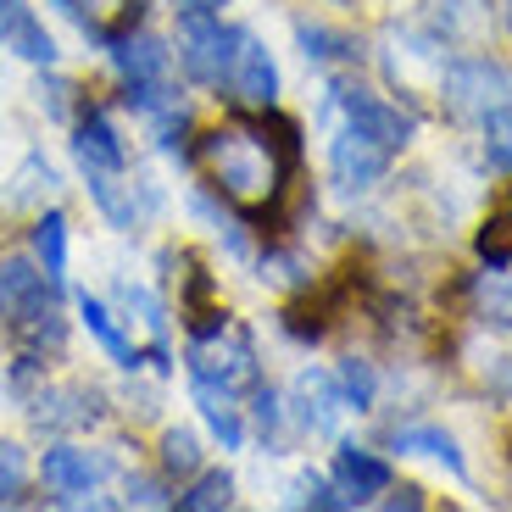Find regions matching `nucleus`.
Returning <instances> with one entry per match:
<instances>
[{"label": "nucleus", "mask_w": 512, "mask_h": 512, "mask_svg": "<svg viewBox=\"0 0 512 512\" xmlns=\"http://www.w3.org/2000/svg\"><path fill=\"white\" fill-rule=\"evenodd\" d=\"M206 184L234 201L240 212H268L295 167V128L290 123H223L201 140Z\"/></svg>", "instance_id": "1"}, {"label": "nucleus", "mask_w": 512, "mask_h": 512, "mask_svg": "<svg viewBox=\"0 0 512 512\" xmlns=\"http://www.w3.org/2000/svg\"><path fill=\"white\" fill-rule=\"evenodd\" d=\"M440 95H446L451 117H468V123H485L490 112L512 101V73L490 56H457L440 78Z\"/></svg>", "instance_id": "2"}, {"label": "nucleus", "mask_w": 512, "mask_h": 512, "mask_svg": "<svg viewBox=\"0 0 512 512\" xmlns=\"http://www.w3.org/2000/svg\"><path fill=\"white\" fill-rule=\"evenodd\" d=\"M234 45H240V34L223 28L218 17H184L179 28V62L195 84H229Z\"/></svg>", "instance_id": "3"}, {"label": "nucleus", "mask_w": 512, "mask_h": 512, "mask_svg": "<svg viewBox=\"0 0 512 512\" xmlns=\"http://www.w3.org/2000/svg\"><path fill=\"white\" fill-rule=\"evenodd\" d=\"M190 368H195V379H206V384H223V390H251V384H256V351H251V340H245V334L212 329V334H201V340H195Z\"/></svg>", "instance_id": "4"}, {"label": "nucleus", "mask_w": 512, "mask_h": 512, "mask_svg": "<svg viewBox=\"0 0 512 512\" xmlns=\"http://www.w3.org/2000/svg\"><path fill=\"white\" fill-rule=\"evenodd\" d=\"M340 112H346V128H357V134H368L373 145H384V151H401V145L412 140V112H401V106H390L384 95L373 90H340Z\"/></svg>", "instance_id": "5"}, {"label": "nucleus", "mask_w": 512, "mask_h": 512, "mask_svg": "<svg viewBox=\"0 0 512 512\" xmlns=\"http://www.w3.org/2000/svg\"><path fill=\"white\" fill-rule=\"evenodd\" d=\"M112 62L128 84V101H140L145 90H162L167 84V45L156 34H123L112 45Z\"/></svg>", "instance_id": "6"}, {"label": "nucleus", "mask_w": 512, "mask_h": 512, "mask_svg": "<svg viewBox=\"0 0 512 512\" xmlns=\"http://www.w3.org/2000/svg\"><path fill=\"white\" fill-rule=\"evenodd\" d=\"M229 90L240 95L245 106H273V95H279V67H273L268 45L251 34H240V45H234V67H229Z\"/></svg>", "instance_id": "7"}, {"label": "nucleus", "mask_w": 512, "mask_h": 512, "mask_svg": "<svg viewBox=\"0 0 512 512\" xmlns=\"http://www.w3.org/2000/svg\"><path fill=\"white\" fill-rule=\"evenodd\" d=\"M329 162H334V179L346 184V190H368V184L384 179L390 151H384V145H373L368 134H357V128H340V134H334Z\"/></svg>", "instance_id": "8"}, {"label": "nucleus", "mask_w": 512, "mask_h": 512, "mask_svg": "<svg viewBox=\"0 0 512 512\" xmlns=\"http://www.w3.org/2000/svg\"><path fill=\"white\" fill-rule=\"evenodd\" d=\"M290 407H295V418H301V429H312V435H329L334 418H340V407H346V396H340V384H334L329 373L307 368V373H295Z\"/></svg>", "instance_id": "9"}, {"label": "nucleus", "mask_w": 512, "mask_h": 512, "mask_svg": "<svg viewBox=\"0 0 512 512\" xmlns=\"http://www.w3.org/2000/svg\"><path fill=\"white\" fill-rule=\"evenodd\" d=\"M0 39H6L23 62H34V67H51L56 62V39L34 23V12H28L23 0H0Z\"/></svg>", "instance_id": "10"}, {"label": "nucleus", "mask_w": 512, "mask_h": 512, "mask_svg": "<svg viewBox=\"0 0 512 512\" xmlns=\"http://www.w3.org/2000/svg\"><path fill=\"white\" fill-rule=\"evenodd\" d=\"M39 307H45V273H34V262H23V256L0 262V318L23 323Z\"/></svg>", "instance_id": "11"}, {"label": "nucleus", "mask_w": 512, "mask_h": 512, "mask_svg": "<svg viewBox=\"0 0 512 512\" xmlns=\"http://www.w3.org/2000/svg\"><path fill=\"white\" fill-rule=\"evenodd\" d=\"M334 479H340V490H346L351 501H368V496H379V490H390V468L362 446L334 451Z\"/></svg>", "instance_id": "12"}, {"label": "nucleus", "mask_w": 512, "mask_h": 512, "mask_svg": "<svg viewBox=\"0 0 512 512\" xmlns=\"http://www.w3.org/2000/svg\"><path fill=\"white\" fill-rule=\"evenodd\" d=\"M73 156L84 173H117L123 167V140H117V128L106 117H90V123H78L73 134Z\"/></svg>", "instance_id": "13"}, {"label": "nucleus", "mask_w": 512, "mask_h": 512, "mask_svg": "<svg viewBox=\"0 0 512 512\" xmlns=\"http://www.w3.org/2000/svg\"><path fill=\"white\" fill-rule=\"evenodd\" d=\"M195 401H201V418L212 423V435L223 440V451H240V440H245V423H240V407H234V390H223V384H206V379H195Z\"/></svg>", "instance_id": "14"}, {"label": "nucleus", "mask_w": 512, "mask_h": 512, "mask_svg": "<svg viewBox=\"0 0 512 512\" xmlns=\"http://www.w3.org/2000/svg\"><path fill=\"white\" fill-rule=\"evenodd\" d=\"M95 457L90 451H78V446H56V451H45V485L51 490H62V496H84V490L95 485Z\"/></svg>", "instance_id": "15"}, {"label": "nucleus", "mask_w": 512, "mask_h": 512, "mask_svg": "<svg viewBox=\"0 0 512 512\" xmlns=\"http://www.w3.org/2000/svg\"><path fill=\"white\" fill-rule=\"evenodd\" d=\"M396 451H418V457H435L446 462L457 479H468V462H462L457 440L446 435V429H435V423H412V429H396Z\"/></svg>", "instance_id": "16"}, {"label": "nucleus", "mask_w": 512, "mask_h": 512, "mask_svg": "<svg viewBox=\"0 0 512 512\" xmlns=\"http://www.w3.org/2000/svg\"><path fill=\"white\" fill-rule=\"evenodd\" d=\"M295 39H301V51H307V62H323V67H346L362 56V45L351 34H334V28L323 23H295Z\"/></svg>", "instance_id": "17"}, {"label": "nucleus", "mask_w": 512, "mask_h": 512, "mask_svg": "<svg viewBox=\"0 0 512 512\" xmlns=\"http://www.w3.org/2000/svg\"><path fill=\"white\" fill-rule=\"evenodd\" d=\"M56 190V173L45 156H28L23 167L12 173V190H6V206H39V201H51Z\"/></svg>", "instance_id": "18"}, {"label": "nucleus", "mask_w": 512, "mask_h": 512, "mask_svg": "<svg viewBox=\"0 0 512 512\" xmlns=\"http://www.w3.org/2000/svg\"><path fill=\"white\" fill-rule=\"evenodd\" d=\"M34 251H39V262H45V279H62L67 273V218L62 212H45V218L34 223Z\"/></svg>", "instance_id": "19"}, {"label": "nucleus", "mask_w": 512, "mask_h": 512, "mask_svg": "<svg viewBox=\"0 0 512 512\" xmlns=\"http://www.w3.org/2000/svg\"><path fill=\"white\" fill-rule=\"evenodd\" d=\"M90 190H95V201H101V212L117 223V229H134L140 223V201H134V184H117V173H90Z\"/></svg>", "instance_id": "20"}, {"label": "nucleus", "mask_w": 512, "mask_h": 512, "mask_svg": "<svg viewBox=\"0 0 512 512\" xmlns=\"http://www.w3.org/2000/svg\"><path fill=\"white\" fill-rule=\"evenodd\" d=\"M78 312H84V323H90V334L101 340L106 351H112L117 362H123V368H134V362H140V357H134V346H128V334L112 323V312H106L101 301H90V295H84V301H78Z\"/></svg>", "instance_id": "21"}, {"label": "nucleus", "mask_w": 512, "mask_h": 512, "mask_svg": "<svg viewBox=\"0 0 512 512\" xmlns=\"http://www.w3.org/2000/svg\"><path fill=\"white\" fill-rule=\"evenodd\" d=\"M479 307H485L490 323H512V273H501L490 262V273L479 279Z\"/></svg>", "instance_id": "22"}, {"label": "nucleus", "mask_w": 512, "mask_h": 512, "mask_svg": "<svg viewBox=\"0 0 512 512\" xmlns=\"http://www.w3.org/2000/svg\"><path fill=\"white\" fill-rule=\"evenodd\" d=\"M229 501H234V479L229 474H201L190 496H179V507L184 512H218V507H229Z\"/></svg>", "instance_id": "23"}, {"label": "nucleus", "mask_w": 512, "mask_h": 512, "mask_svg": "<svg viewBox=\"0 0 512 512\" xmlns=\"http://www.w3.org/2000/svg\"><path fill=\"white\" fill-rule=\"evenodd\" d=\"M162 468H167V474H184V479H190L195 468H201V440H195L190 429H167V440H162Z\"/></svg>", "instance_id": "24"}, {"label": "nucleus", "mask_w": 512, "mask_h": 512, "mask_svg": "<svg viewBox=\"0 0 512 512\" xmlns=\"http://www.w3.org/2000/svg\"><path fill=\"white\" fill-rule=\"evenodd\" d=\"M485 162L501 167V173H512V112L507 106L485 117Z\"/></svg>", "instance_id": "25"}, {"label": "nucleus", "mask_w": 512, "mask_h": 512, "mask_svg": "<svg viewBox=\"0 0 512 512\" xmlns=\"http://www.w3.org/2000/svg\"><path fill=\"white\" fill-rule=\"evenodd\" d=\"M340 396H346V407H357V412L373 407V368L362 357L340 362Z\"/></svg>", "instance_id": "26"}, {"label": "nucleus", "mask_w": 512, "mask_h": 512, "mask_svg": "<svg viewBox=\"0 0 512 512\" xmlns=\"http://www.w3.org/2000/svg\"><path fill=\"white\" fill-rule=\"evenodd\" d=\"M23 485H28V457H23V446L0 440V507L23 496Z\"/></svg>", "instance_id": "27"}, {"label": "nucleus", "mask_w": 512, "mask_h": 512, "mask_svg": "<svg viewBox=\"0 0 512 512\" xmlns=\"http://www.w3.org/2000/svg\"><path fill=\"white\" fill-rule=\"evenodd\" d=\"M295 501H307V507H323V512H340V507H357V501L346 496V490H334L329 479H301V496Z\"/></svg>", "instance_id": "28"}, {"label": "nucleus", "mask_w": 512, "mask_h": 512, "mask_svg": "<svg viewBox=\"0 0 512 512\" xmlns=\"http://www.w3.org/2000/svg\"><path fill=\"white\" fill-rule=\"evenodd\" d=\"M128 501H134V507H173V496H167L156 479H128Z\"/></svg>", "instance_id": "29"}, {"label": "nucleus", "mask_w": 512, "mask_h": 512, "mask_svg": "<svg viewBox=\"0 0 512 512\" xmlns=\"http://www.w3.org/2000/svg\"><path fill=\"white\" fill-rule=\"evenodd\" d=\"M67 95H73V90H67L62 78H51V84H39V106H45L51 117H67Z\"/></svg>", "instance_id": "30"}, {"label": "nucleus", "mask_w": 512, "mask_h": 512, "mask_svg": "<svg viewBox=\"0 0 512 512\" xmlns=\"http://www.w3.org/2000/svg\"><path fill=\"white\" fill-rule=\"evenodd\" d=\"M279 418H284L279 396H273V390H262V396H256V423H262V435H273V429H279Z\"/></svg>", "instance_id": "31"}, {"label": "nucleus", "mask_w": 512, "mask_h": 512, "mask_svg": "<svg viewBox=\"0 0 512 512\" xmlns=\"http://www.w3.org/2000/svg\"><path fill=\"white\" fill-rule=\"evenodd\" d=\"M229 0H173V12L179 17H218Z\"/></svg>", "instance_id": "32"}, {"label": "nucleus", "mask_w": 512, "mask_h": 512, "mask_svg": "<svg viewBox=\"0 0 512 512\" xmlns=\"http://www.w3.org/2000/svg\"><path fill=\"white\" fill-rule=\"evenodd\" d=\"M390 507H423V496H418V490H396V496H390Z\"/></svg>", "instance_id": "33"}, {"label": "nucleus", "mask_w": 512, "mask_h": 512, "mask_svg": "<svg viewBox=\"0 0 512 512\" xmlns=\"http://www.w3.org/2000/svg\"><path fill=\"white\" fill-rule=\"evenodd\" d=\"M51 6H62L67 17H78V12H84V6H78V0H51Z\"/></svg>", "instance_id": "34"}, {"label": "nucleus", "mask_w": 512, "mask_h": 512, "mask_svg": "<svg viewBox=\"0 0 512 512\" xmlns=\"http://www.w3.org/2000/svg\"><path fill=\"white\" fill-rule=\"evenodd\" d=\"M501 28L512 34V0H501Z\"/></svg>", "instance_id": "35"}]
</instances>
